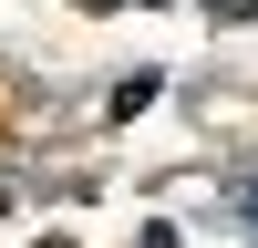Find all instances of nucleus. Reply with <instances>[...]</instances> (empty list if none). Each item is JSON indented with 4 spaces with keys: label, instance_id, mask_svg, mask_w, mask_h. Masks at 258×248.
Returning a JSON list of instances; mask_svg holds the SVG:
<instances>
[{
    "label": "nucleus",
    "instance_id": "1",
    "mask_svg": "<svg viewBox=\"0 0 258 248\" xmlns=\"http://www.w3.org/2000/svg\"><path fill=\"white\" fill-rule=\"evenodd\" d=\"M238 207H248V238H258V176H248V186H238Z\"/></svg>",
    "mask_w": 258,
    "mask_h": 248
},
{
    "label": "nucleus",
    "instance_id": "2",
    "mask_svg": "<svg viewBox=\"0 0 258 248\" xmlns=\"http://www.w3.org/2000/svg\"><path fill=\"white\" fill-rule=\"evenodd\" d=\"M207 11H258V0H207Z\"/></svg>",
    "mask_w": 258,
    "mask_h": 248
}]
</instances>
